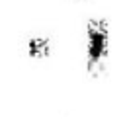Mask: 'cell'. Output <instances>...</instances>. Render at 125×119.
<instances>
[{"label":"cell","instance_id":"6da1fadb","mask_svg":"<svg viewBox=\"0 0 125 119\" xmlns=\"http://www.w3.org/2000/svg\"><path fill=\"white\" fill-rule=\"evenodd\" d=\"M109 57V23L104 18H92L86 23V66L90 74L104 70Z\"/></svg>","mask_w":125,"mask_h":119},{"label":"cell","instance_id":"7a4b0ae2","mask_svg":"<svg viewBox=\"0 0 125 119\" xmlns=\"http://www.w3.org/2000/svg\"><path fill=\"white\" fill-rule=\"evenodd\" d=\"M27 55L31 59H47L51 55V41L47 37H31L27 41Z\"/></svg>","mask_w":125,"mask_h":119}]
</instances>
